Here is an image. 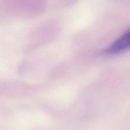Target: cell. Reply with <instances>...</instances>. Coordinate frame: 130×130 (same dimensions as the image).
Wrapping results in <instances>:
<instances>
[{"label":"cell","mask_w":130,"mask_h":130,"mask_svg":"<svg viewBox=\"0 0 130 130\" xmlns=\"http://www.w3.org/2000/svg\"><path fill=\"white\" fill-rule=\"evenodd\" d=\"M130 49V29L117 39L107 49L105 53L110 55L118 54Z\"/></svg>","instance_id":"6da1fadb"}]
</instances>
